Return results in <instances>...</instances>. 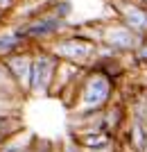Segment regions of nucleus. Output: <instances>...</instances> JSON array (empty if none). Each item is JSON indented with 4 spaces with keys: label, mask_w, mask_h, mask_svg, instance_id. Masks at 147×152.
Here are the masks:
<instances>
[{
    "label": "nucleus",
    "mask_w": 147,
    "mask_h": 152,
    "mask_svg": "<svg viewBox=\"0 0 147 152\" xmlns=\"http://www.w3.org/2000/svg\"><path fill=\"white\" fill-rule=\"evenodd\" d=\"M113 93V80L111 75L102 70H93L86 82L82 84V93H79V111L82 114H100L102 107L111 100Z\"/></svg>",
    "instance_id": "f257e3e1"
},
{
    "label": "nucleus",
    "mask_w": 147,
    "mask_h": 152,
    "mask_svg": "<svg viewBox=\"0 0 147 152\" xmlns=\"http://www.w3.org/2000/svg\"><path fill=\"white\" fill-rule=\"evenodd\" d=\"M59 59L52 52H41L32 57V77H30V93L45 95L52 89L54 77H57Z\"/></svg>",
    "instance_id": "f03ea898"
},
{
    "label": "nucleus",
    "mask_w": 147,
    "mask_h": 152,
    "mask_svg": "<svg viewBox=\"0 0 147 152\" xmlns=\"http://www.w3.org/2000/svg\"><path fill=\"white\" fill-rule=\"evenodd\" d=\"M52 55L61 61L68 64H86L97 55V45L88 39L82 37H70V39H61L52 45Z\"/></svg>",
    "instance_id": "7ed1b4c3"
},
{
    "label": "nucleus",
    "mask_w": 147,
    "mask_h": 152,
    "mask_svg": "<svg viewBox=\"0 0 147 152\" xmlns=\"http://www.w3.org/2000/svg\"><path fill=\"white\" fill-rule=\"evenodd\" d=\"M102 41L109 45L113 52H136L143 45V37L131 32L125 25H111L104 30Z\"/></svg>",
    "instance_id": "20e7f679"
},
{
    "label": "nucleus",
    "mask_w": 147,
    "mask_h": 152,
    "mask_svg": "<svg viewBox=\"0 0 147 152\" xmlns=\"http://www.w3.org/2000/svg\"><path fill=\"white\" fill-rule=\"evenodd\" d=\"M64 27V18H59L54 14H48V16H41V18L32 20V23H27L25 27H20V34L27 39H45V37H52V34H57L59 30Z\"/></svg>",
    "instance_id": "39448f33"
},
{
    "label": "nucleus",
    "mask_w": 147,
    "mask_h": 152,
    "mask_svg": "<svg viewBox=\"0 0 147 152\" xmlns=\"http://www.w3.org/2000/svg\"><path fill=\"white\" fill-rule=\"evenodd\" d=\"M7 66V70L12 73V77L16 80V84L20 86V91H30V77H32V55H23L16 52L12 57L2 59Z\"/></svg>",
    "instance_id": "423d86ee"
},
{
    "label": "nucleus",
    "mask_w": 147,
    "mask_h": 152,
    "mask_svg": "<svg viewBox=\"0 0 147 152\" xmlns=\"http://www.w3.org/2000/svg\"><path fill=\"white\" fill-rule=\"evenodd\" d=\"M120 14H122L125 27L136 32L138 37H145L147 34V9H143L138 5H125L120 9Z\"/></svg>",
    "instance_id": "0eeeda50"
},
{
    "label": "nucleus",
    "mask_w": 147,
    "mask_h": 152,
    "mask_svg": "<svg viewBox=\"0 0 147 152\" xmlns=\"http://www.w3.org/2000/svg\"><path fill=\"white\" fill-rule=\"evenodd\" d=\"M25 43V37L20 32H7V34H0V59H7L16 55V52L23 48Z\"/></svg>",
    "instance_id": "6e6552de"
},
{
    "label": "nucleus",
    "mask_w": 147,
    "mask_h": 152,
    "mask_svg": "<svg viewBox=\"0 0 147 152\" xmlns=\"http://www.w3.org/2000/svg\"><path fill=\"white\" fill-rule=\"evenodd\" d=\"M20 86L16 84V80L12 77V73L7 70L5 61H0V95H14Z\"/></svg>",
    "instance_id": "1a4fd4ad"
},
{
    "label": "nucleus",
    "mask_w": 147,
    "mask_h": 152,
    "mask_svg": "<svg viewBox=\"0 0 147 152\" xmlns=\"http://www.w3.org/2000/svg\"><path fill=\"white\" fill-rule=\"evenodd\" d=\"M134 55H136V59H138V61H147V43H145V41H143V45L134 52Z\"/></svg>",
    "instance_id": "9d476101"
},
{
    "label": "nucleus",
    "mask_w": 147,
    "mask_h": 152,
    "mask_svg": "<svg viewBox=\"0 0 147 152\" xmlns=\"http://www.w3.org/2000/svg\"><path fill=\"white\" fill-rule=\"evenodd\" d=\"M12 7V0H0V9H9Z\"/></svg>",
    "instance_id": "9b49d317"
},
{
    "label": "nucleus",
    "mask_w": 147,
    "mask_h": 152,
    "mask_svg": "<svg viewBox=\"0 0 147 152\" xmlns=\"http://www.w3.org/2000/svg\"><path fill=\"white\" fill-rule=\"evenodd\" d=\"M140 152H147V143H145V148H143V150H140Z\"/></svg>",
    "instance_id": "f8f14e48"
},
{
    "label": "nucleus",
    "mask_w": 147,
    "mask_h": 152,
    "mask_svg": "<svg viewBox=\"0 0 147 152\" xmlns=\"http://www.w3.org/2000/svg\"><path fill=\"white\" fill-rule=\"evenodd\" d=\"M143 41H145V43H147V34H145V37H143Z\"/></svg>",
    "instance_id": "ddd939ff"
}]
</instances>
